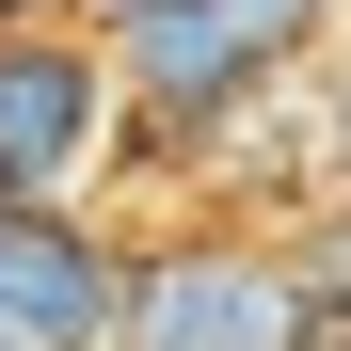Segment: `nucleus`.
<instances>
[{
	"label": "nucleus",
	"mask_w": 351,
	"mask_h": 351,
	"mask_svg": "<svg viewBox=\"0 0 351 351\" xmlns=\"http://www.w3.org/2000/svg\"><path fill=\"white\" fill-rule=\"evenodd\" d=\"M0 351H128V256L80 208L0 192Z\"/></svg>",
	"instance_id": "nucleus-3"
},
{
	"label": "nucleus",
	"mask_w": 351,
	"mask_h": 351,
	"mask_svg": "<svg viewBox=\"0 0 351 351\" xmlns=\"http://www.w3.org/2000/svg\"><path fill=\"white\" fill-rule=\"evenodd\" d=\"M335 351H351V335H335Z\"/></svg>",
	"instance_id": "nucleus-6"
},
{
	"label": "nucleus",
	"mask_w": 351,
	"mask_h": 351,
	"mask_svg": "<svg viewBox=\"0 0 351 351\" xmlns=\"http://www.w3.org/2000/svg\"><path fill=\"white\" fill-rule=\"evenodd\" d=\"M208 16H223V32H240V48H256V64H287V48H304V32L335 16V0H208Z\"/></svg>",
	"instance_id": "nucleus-4"
},
{
	"label": "nucleus",
	"mask_w": 351,
	"mask_h": 351,
	"mask_svg": "<svg viewBox=\"0 0 351 351\" xmlns=\"http://www.w3.org/2000/svg\"><path fill=\"white\" fill-rule=\"evenodd\" d=\"M112 112H128V80H112V48L96 32H0V192L16 208H64L96 144H112Z\"/></svg>",
	"instance_id": "nucleus-2"
},
{
	"label": "nucleus",
	"mask_w": 351,
	"mask_h": 351,
	"mask_svg": "<svg viewBox=\"0 0 351 351\" xmlns=\"http://www.w3.org/2000/svg\"><path fill=\"white\" fill-rule=\"evenodd\" d=\"M128 351H319L304 256L271 240H176L128 271Z\"/></svg>",
	"instance_id": "nucleus-1"
},
{
	"label": "nucleus",
	"mask_w": 351,
	"mask_h": 351,
	"mask_svg": "<svg viewBox=\"0 0 351 351\" xmlns=\"http://www.w3.org/2000/svg\"><path fill=\"white\" fill-rule=\"evenodd\" d=\"M32 16H48V0H0V32H32Z\"/></svg>",
	"instance_id": "nucleus-5"
}]
</instances>
